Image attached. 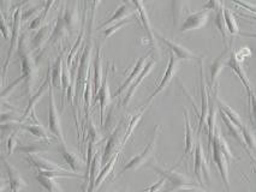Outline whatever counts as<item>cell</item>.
Listing matches in <instances>:
<instances>
[{
	"label": "cell",
	"mask_w": 256,
	"mask_h": 192,
	"mask_svg": "<svg viewBox=\"0 0 256 192\" xmlns=\"http://www.w3.org/2000/svg\"><path fill=\"white\" fill-rule=\"evenodd\" d=\"M144 112H146V109L142 108L141 111L138 112V113H136V114L134 115V117L132 118V120H130L129 125H128L126 131H125V134H124L123 141H122V147H124L125 144H126V142L129 141V138L132 136L134 131H135V129L138 128V125L140 124V122H141V120H142V117H144Z\"/></svg>",
	"instance_id": "cell-36"
},
{
	"label": "cell",
	"mask_w": 256,
	"mask_h": 192,
	"mask_svg": "<svg viewBox=\"0 0 256 192\" xmlns=\"http://www.w3.org/2000/svg\"><path fill=\"white\" fill-rule=\"evenodd\" d=\"M18 132L20 130L16 129L14 131L11 132V135L8 136V142H6V150H8V155H11L14 150H17V144H18Z\"/></svg>",
	"instance_id": "cell-41"
},
{
	"label": "cell",
	"mask_w": 256,
	"mask_h": 192,
	"mask_svg": "<svg viewBox=\"0 0 256 192\" xmlns=\"http://www.w3.org/2000/svg\"><path fill=\"white\" fill-rule=\"evenodd\" d=\"M101 140V136L99 132H98L96 128L94 126L93 120H89V125H88V142H92V143L96 144L98 142Z\"/></svg>",
	"instance_id": "cell-44"
},
{
	"label": "cell",
	"mask_w": 256,
	"mask_h": 192,
	"mask_svg": "<svg viewBox=\"0 0 256 192\" xmlns=\"http://www.w3.org/2000/svg\"><path fill=\"white\" fill-rule=\"evenodd\" d=\"M240 16L244 17V18H248V19H254L256 22V14H252V13H240Z\"/></svg>",
	"instance_id": "cell-53"
},
{
	"label": "cell",
	"mask_w": 256,
	"mask_h": 192,
	"mask_svg": "<svg viewBox=\"0 0 256 192\" xmlns=\"http://www.w3.org/2000/svg\"><path fill=\"white\" fill-rule=\"evenodd\" d=\"M249 96V106H250V117H252V125L256 130V90H252L248 94Z\"/></svg>",
	"instance_id": "cell-43"
},
{
	"label": "cell",
	"mask_w": 256,
	"mask_h": 192,
	"mask_svg": "<svg viewBox=\"0 0 256 192\" xmlns=\"http://www.w3.org/2000/svg\"><path fill=\"white\" fill-rule=\"evenodd\" d=\"M232 43V42H231ZM231 43L228 46H225V49L213 60V63L210 65V81H208V87L210 89H216L218 87V78L220 73L222 72L224 67L226 66L228 58H230V52H232Z\"/></svg>",
	"instance_id": "cell-7"
},
{
	"label": "cell",
	"mask_w": 256,
	"mask_h": 192,
	"mask_svg": "<svg viewBox=\"0 0 256 192\" xmlns=\"http://www.w3.org/2000/svg\"><path fill=\"white\" fill-rule=\"evenodd\" d=\"M50 83H52V82H50V69L48 72H47L46 78H44V83L41 84L40 88H38V93L29 99V103H28V106H26V108L24 113H23V115H22V118H20V123H24L26 120L30 117V114L35 111V106H36V103L40 101L41 99H42V96L44 95V93H46L47 89H50Z\"/></svg>",
	"instance_id": "cell-19"
},
{
	"label": "cell",
	"mask_w": 256,
	"mask_h": 192,
	"mask_svg": "<svg viewBox=\"0 0 256 192\" xmlns=\"http://www.w3.org/2000/svg\"><path fill=\"white\" fill-rule=\"evenodd\" d=\"M194 174L195 178L198 179V184L201 186H204V177L206 178L207 182L210 180V166L207 164L206 156H204L200 140H198V142H196V147L194 150Z\"/></svg>",
	"instance_id": "cell-8"
},
{
	"label": "cell",
	"mask_w": 256,
	"mask_h": 192,
	"mask_svg": "<svg viewBox=\"0 0 256 192\" xmlns=\"http://www.w3.org/2000/svg\"><path fill=\"white\" fill-rule=\"evenodd\" d=\"M44 4L41 5V6H35L30 8V10L23 11L22 12V22H26V20H32L35 19L36 17L44 11Z\"/></svg>",
	"instance_id": "cell-42"
},
{
	"label": "cell",
	"mask_w": 256,
	"mask_h": 192,
	"mask_svg": "<svg viewBox=\"0 0 256 192\" xmlns=\"http://www.w3.org/2000/svg\"><path fill=\"white\" fill-rule=\"evenodd\" d=\"M2 36H4V38H8L11 37V34H12V26H10V24H8V19H6V14H5L4 12H2Z\"/></svg>",
	"instance_id": "cell-47"
},
{
	"label": "cell",
	"mask_w": 256,
	"mask_h": 192,
	"mask_svg": "<svg viewBox=\"0 0 256 192\" xmlns=\"http://www.w3.org/2000/svg\"><path fill=\"white\" fill-rule=\"evenodd\" d=\"M2 162H4V167L5 170H6V174L8 178V188H10L11 192H20V190H23V189H26L28 184H26V180L22 178L18 170H17L11 162H8L5 158H2Z\"/></svg>",
	"instance_id": "cell-17"
},
{
	"label": "cell",
	"mask_w": 256,
	"mask_h": 192,
	"mask_svg": "<svg viewBox=\"0 0 256 192\" xmlns=\"http://www.w3.org/2000/svg\"><path fill=\"white\" fill-rule=\"evenodd\" d=\"M152 55H153V51H150V52L147 53V54L144 55V57L140 58L138 60L136 61V64L134 65L132 72H130L129 75H128L126 79H125L123 83L120 84V87H119L118 89L116 90L114 95H113V96H114V97H119V96L122 95V94L124 93L125 90H128L130 87H132V84L134 83V82H135V79L138 78L140 73H141V71L144 70V67L146 66V64H147L148 61H150V58L152 57Z\"/></svg>",
	"instance_id": "cell-15"
},
{
	"label": "cell",
	"mask_w": 256,
	"mask_h": 192,
	"mask_svg": "<svg viewBox=\"0 0 256 192\" xmlns=\"http://www.w3.org/2000/svg\"><path fill=\"white\" fill-rule=\"evenodd\" d=\"M93 101L99 102V105H100V123H101V126H104L105 125V123H104V120H105V111L112 101L111 90H110V83H108V78H107V75H106V78H104L102 85H101L99 91H98L96 95L93 97Z\"/></svg>",
	"instance_id": "cell-18"
},
{
	"label": "cell",
	"mask_w": 256,
	"mask_h": 192,
	"mask_svg": "<svg viewBox=\"0 0 256 192\" xmlns=\"http://www.w3.org/2000/svg\"><path fill=\"white\" fill-rule=\"evenodd\" d=\"M29 46L28 41H26V34H23L20 36V45H18V54L20 60V67H22V76L26 82V93L28 94L29 97H32V90H34V84L36 81V73H38V63L35 59L32 58V49Z\"/></svg>",
	"instance_id": "cell-1"
},
{
	"label": "cell",
	"mask_w": 256,
	"mask_h": 192,
	"mask_svg": "<svg viewBox=\"0 0 256 192\" xmlns=\"http://www.w3.org/2000/svg\"><path fill=\"white\" fill-rule=\"evenodd\" d=\"M200 63V81H201V113L198 118V134H200L204 126H207V118L208 112H210V93L207 90V82L204 78V61L202 59L198 60Z\"/></svg>",
	"instance_id": "cell-9"
},
{
	"label": "cell",
	"mask_w": 256,
	"mask_h": 192,
	"mask_svg": "<svg viewBox=\"0 0 256 192\" xmlns=\"http://www.w3.org/2000/svg\"><path fill=\"white\" fill-rule=\"evenodd\" d=\"M44 192H52V191H48V190H46Z\"/></svg>",
	"instance_id": "cell-56"
},
{
	"label": "cell",
	"mask_w": 256,
	"mask_h": 192,
	"mask_svg": "<svg viewBox=\"0 0 256 192\" xmlns=\"http://www.w3.org/2000/svg\"><path fill=\"white\" fill-rule=\"evenodd\" d=\"M212 152H213V161L216 166L218 167L220 177H222V183H224L226 190L231 191L230 186V173H228V159L226 158L225 154L220 150V148L216 144L212 143Z\"/></svg>",
	"instance_id": "cell-13"
},
{
	"label": "cell",
	"mask_w": 256,
	"mask_h": 192,
	"mask_svg": "<svg viewBox=\"0 0 256 192\" xmlns=\"http://www.w3.org/2000/svg\"><path fill=\"white\" fill-rule=\"evenodd\" d=\"M226 66H228L230 69H232V71H234V73H236L238 78L240 79V82H242L244 88H246V93H250L252 91V84H250V81L248 78V76H246V71H244V67H243V61L238 60L236 54H234V52L232 51L231 52V55L230 58H228V63H226Z\"/></svg>",
	"instance_id": "cell-23"
},
{
	"label": "cell",
	"mask_w": 256,
	"mask_h": 192,
	"mask_svg": "<svg viewBox=\"0 0 256 192\" xmlns=\"http://www.w3.org/2000/svg\"><path fill=\"white\" fill-rule=\"evenodd\" d=\"M222 8H224V6H222ZM222 8V10H219L218 12H216V28H218L220 34H222V41H224L225 46H228V29H226Z\"/></svg>",
	"instance_id": "cell-39"
},
{
	"label": "cell",
	"mask_w": 256,
	"mask_h": 192,
	"mask_svg": "<svg viewBox=\"0 0 256 192\" xmlns=\"http://www.w3.org/2000/svg\"><path fill=\"white\" fill-rule=\"evenodd\" d=\"M208 18H210V11L204 10V8L201 11H198V12L188 14L180 26V32L184 34V32L201 29L202 26L207 24Z\"/></svg>",
	"instance_id": "cell-12"
},
{
	"label": "cell",
	"mask_w": 256,
	"mask_h": 192,
	"mask_svg": "<svg viewBox=\"0 0 256 192\" xmlns=\"http://www.w3.org/2000/svg\"><path fill=\"white\" fill-rule=\"evenodd\" d=\"M128 1H129L130 4H132L134 7L138 10V17H140V19H141L142 25H144L146 34H147V36H148V40H150V45L154 47V49H156L158 51V45H156L158 40L156 37V32H154L153 28H152L150 17H148L147 11H146L144 0H128Z\"/></svg>",
	"instance_id": "cell-14"
},
{
	"label": "cell",
	"mask_w": 256,
	"mask_h": 192,
	"mask_svg": "<svg viewBox=\"0 0 256 192\" xmlns=\"http://www.w3.org/2000/svg\"><path fill=\"white\" fill-rule=\"evenodd\" d=\"M222 6H224V2L222 0H208L207 4L204 6V10L218 12L219 10H222Z\"/></svg>",
	"instance_id": "cell-46"
},
{
	"label": "cell",
	"mask_w": 256,
	"mask_h": 192,
	"mask_svg": "<svg viewBox=\"0 0 256 192\" xmlns=\"http://www.w3.org/2000/svg\"><path fill=\"white\" fill-rule=\"evenodd\" d=\"M10 2L11 0H2V12H6L8 10H10Z\"/></svg>",
	"instance_id": "cell-51"
},
{
	"label": "cell",
	"mask_w": 256,
	"mask_h": 192,
	"mask_svg": "<svg viewBox=\"0 0 256 192\" xmlns=\"http://www.w3.org/2000/svg\"><path fill=\"white\" fill-rule=\"evenodd\" d=\"M50 143H52V141H41L38 142V143H30V144H26V146L18 147L17 148V150L20 153L26 154V156L36 155V154L46 152V150L48 149V146Z\"/></svg>",
	"instance_id": "cell-33"
},
{
	"label": "cell",
	"mask_w": 256,
	"mask_h": 192,
	"mask_svg": "<svg viewBox=\"0 0 256 192\" xmlns=\"http://www.w3.org/2000/svg\"><path fill=\"white\" fill-rule=\"evenodd\" d=\"M242 132H243L244 142H246V147H248L250 153L256 154V137L254 132H252L246 125H244L242 128Z\"/></svg>",
	"instance_id": "cell-40"
},
{
	"label": "cell",
	"mask_w": 256,
	"mask_h": 192,
	"mask_svg": "<svg viewBox=\"0 0 256 192\" xmlns=\"http://www.w3.org/2000/svg\"><path fill=\"white\" fill-rule=\"evenodd\" d=\"M177 192H210V191H206L204 190V189L198 188V186H186V188H182L180 190H177Z\"/></svg>",
	"instance_id": "cell-49"
},
{
	"label": "cell",
	"mask_w": 256,
	"mask_h": 192,
	"mask_svg": "<svg viewBox=\"0 0 256 192\" xmlns=\"http://www.w3.org/2000/svg\"><path fill=\"white\" fill-rule=\"evenodd\" d=\"M35 178H36V180L40 183V185L42 186L44 190H48L52 192H62L56 178H50V177L40 176V174H36Z\"/></svg>",
	"instance_id": "cell-37"
},
{
	"label": "cell",
	"mask_w": 256,
	"mask_h": 192,
	"mask_svg": "<svg viewBox=\"0 0 256 192\" xmlns=\"http://www.w3.org/2000/svg\"><path fill=\"white\" fill-rule=\"evenodd\" d=\"M164 185H165V179H164V178H160V179L158 180V182L156 183V184L152 185L150 188L148 189V190L146 191V192H159V191H160V189H162Z\"/></svg>",
	"instance_id": "cell-48"
},
{
	"label": "cell",
	"mask_w": 256,
	"mask_h": 192,
	"mask_svg": "<svg viewBox=\"0 0 256 192\" xmlns=\"http://www.w3.org/2000/svg\"><path fill=\"white\" fill-rule=\"evenodd\" d=\"M132 19L126 18V19L120 20V22L113 23V24L106 26L105 29H102V30H101V35H102V37L106 40V38H110L113 34H114V32H117L118 30H120L122 28H124L125 25H128V24H129V23H132Z\"/></svg>",
	"instance_id": "cell-38"
},
{
	"label": "cell",
	"mask_w": 256,
	"mask_h": 192,
	"mask_svg": "<svg viewBox=\"0 0 256 192\" xmlns=\"http://www.w3.org/2000/svg\"><path fill=\"white\" fill-rule=\"evenodd\" d=\"M234 4H236L237 6H240L242 10L249 11L250 13L256 14V5L252 4V2L246 1V0H231Z\"/></svg>",
	"instance_id": "cell-45"
},
{
	"label": "cell",
	"mask_w": 256,
	"mask_h": 192,
	"mask_svg": "<svg viewBox=\"0 0 256 192\" xmlns=\"http://www.w3.org/2000/svg\"><path fill=\"white\" fill-rule=\"evenodd\" d=\"M92 81H93V97L96 95V93L102 85V51H101V46L96 48V53L94 57V65H93V76H92Z\"/></svg>",
	"instance_id": "cell-22"
},
{
	"label": "cell",
	"mask_w": 256,
	"mask_h": 192,
	"mask_svg": "<svg viewBox=\"0 0 256 192\" xmlns=\"http://www.w3.org/2000/svg\"><path fill=\"white\" fill-rule=\"evenodd\" d=\"M120 130H122V123H119L118 128L112 132V135L110 136L108 140L106 142V147L104 149V154H102V165L107 164L110 161V159L112 158L113 154H114L119 148L122 147V134H120Z\"/></svg>",
	"instance_id": "cell-20"
},
{
	"label": "cell",
	"mask_w": 256,
	"mask_h": 192,
	"mask_svg": "<svg viewBox=\"0 0 256 192\" xmlns=\"http://www.w3.org/2000/svg\"><path fill=\"white\" fill-rule=\"evenodd\" d=\"M188 6H189V0H171L172 19L176 26L180 25V19L188 11Z\"/></svg>",
	"instance_id": "cell-31"
},
{
	"label": "cell",
	"mask_w": 256,
	"mask_h": 192,
	"mask_svg": "<svg viewBox=\"0 0 256 192\" xmlns=\"http://www.w3.org/2000/svg\"><path fill=\"white\" fill-rule=\"evenodd\" d=\"M136 12H138V10L134 7L132 4H130V2H124V4H122L116 10V12L113 13L108 19L105 20L101 25H99V28L98 29H99V30H102V29H105L106 26L113 24V23H117L123 19L130 18V16H132V14Z\"/></svg>",
	"instance_id": "cell-21"
},
{
	"label": "cell",
	"mask_w": 256,
	"mask_h": 192,
	"mask_svg": "<svg viewBox=\"0 0 256 192\" xmlns=\"http://www.w3.org/2000/svg\"><path fill=\"white\" fill-rule=\"evenodd\" d=\"M101 1L102 0H92V7H90V14H95V11H96V8L99 5L101 4Z\"/></svg>",
	"instance_id": "cell-50"
},
{
	"label": "cell",
	"mask_w": 256,
	"mask_h": 192,
	"mask_svg": "<svg viewBox=\"0 0 256 192\" xmlns=\"http://www.w3.org/2000/svg\"><path fill=\"white\" fill-rule=\"evenodd\" d=\"M160 131H162V126L156 125V128L154 129L153 136H152V140H150V143L147 144V147L144 148V152H141L138 154V155L134 156L132 159H130V160L126 162V165H125V166L122 168L120 174L124 173V172H128V171L138 170V168L144 166V164H147L148 160H150V158H153V156H154V149H156V142H158V140H159Z\"/></svg>",
	"instance_id": "cell-2"
},
{
	"label": "cell",
	"mask_w": 256,
	"mask_h": 192,
	"mask_svg": "<svg viewBox=\"0 0 256 192\" xmlns=\"http://www.w3.org/2000/svg\"><path fill=\"white\" fill-rule=\"evenodd\" d=\"M124 2H129V1H128V0H124Z\"/></svg>",
	"instance_id": "cell-55"
},
{
	"label": "cell",
	"mask_w": 256,
	"mask_h": 192,
	"mask_svg": "<svg viewBox=\"0 0 256 192\" xmlns=\"http://www.w3.org/2000/svg\"><path fill=\"white\" fill-rule=\"evenodd\" d=\"M87 16H88V13L84 11V13H83L81 31H80L78 36H77L76 42L74 43L72 47H71L69 55H68V58H66V64H68V66L70 67V69H71V66H72L75 58H77V52H78V49L81 48L82 43L84 42V38L87 37V36H86V30H87Z\"/></svg>",
	"instance_id": "cell-25"
},
{
	"label": "cell",
	"mask_w": 256,
	"mask_h": 192,
	"mask_svg": "<svg viewBox=\"0 0 256 192\" xmlns=\"http://www.w3.org/2000/svg\"><path fill=\"white\" fill-rule=\"evenodd\" d=\"M180 60H178V59L174 57V53L170 52V58H168V67H166L165 72H164V75L162 77V79H160L159 84L156 85V90H154L153 93L150 94V96L148 97L147 102H146V105L144 106V109H147L148 107H150V103L153 102V100L156 99V97L159 95V94H162V91L168 87L170 83H171V82H172V79H174V77L176 76V73H177L178 67H180Z\"/></svg>",
	"instance_id": "cell-5"
},
{
	"label": "cell",
	"mask_w": 256,
	"mask_h": 192,
	"mask_svg": "<svg viewBox=\"0 0 256 192\" xmlns=\"http://www.w3.org/2000/svg\"><path fill=\"white\" fill-rule=\"evenodd\" d=\"M50 94V106H48V130L54 137L58 140L60 144H65V138L62 135V123H60V117H59L58 108H56V103L54 100V88L50 87L48 89Z\"/></svg>",
	"instance_id": "cell-6"
},
{
	"label": "cell",
	"mask_w": 256,
	"mask_h": 192,
	"mask_svg": "<svg viewBox=\"0 0 256 192\" xmlns=\"http://www.w3.org/2000/svg\"><path fill=\"white\" fill-rule=\"evenodd\" d=\"M158 174L162 176V178L165 179L166 188L164 189V192H172L176 190H180L182 188H186V186H194L195 183L192 180L188 178L186 176L182 174L180 172H176L174 168L171 170H165V168L154 167L150 166Z\"/></svg>",
	"instance_id": "cell-3"
},
{
	"label": "cell",
	"mask_w": 256,
	"mask_h": 192,
	"mask_svg": "<svg viewBox=\"0 0 256 192\" xmlns=\"http://www.w3.org/2000/svg\"><path fill=\"white\" fill-rule=\"evenodd\" d=\"M222 12H224V19L226 29H228V32L231 35L232 37L236 36V35H240V26H238V22L234 13L232 12L230 8H228L224 5V8H222Z\"/></svg>",
	"instance_id": "cell-34"
},
{
	"label": "cell",
	"mask_w": 256,
	"mask_h": 192,
	"mask_svg": "<svg viewBox=\"0 0 256 192\" xmlns=\"http://www.w3.org/2000/svg\"><path fill=\"white\" fill-rule=\"evenodd\" d=\"M62 19H64L65 26H66L68 31H69V35H72L76 31L77 25H78V12H77L76 6H66V8L62 12Z\"/></svg>",
	"instance_id": "cell-29"
},
{
	"label": "cell",
	"mask_w": 256,
	"mask_h": 192,
	"mask_svg": "<svg viewBox=\"0 0 256 192\" xmlns=\"http://www.w3.org/2000/svg\"><path fill=\"white\" fill-rule=\"evenodd\" d=\"M156 59L150 58V60L148 61L147 64H146V66L144 67V70L141 71V73H140L138 78H136L135 82H134V83L132 84V87H130L129 89H128L126 94H125V97H124L123 102H122V106H123V107H126V106L129 105L130 102H132V97H134V95H135L136 91H138V87H140V85H141L142 82L144 81L146 77H147L152 72V70H153L154 67H156Z\"/></svg>",
	"instance_id": "cell-16"
},
{
	"label": "cell",
	"mask_w": 256,
	"mask_h": 192,
	"mask_svg": "<svg viewBox=\"0 0 256 192\" xmlns=\"http://www.w3.org/2000/svg\"><path fill=\"white\" fill-rule=\"evenodd\" d=\"M59 152H60L62 159H64L65 162L69 165V167L74 171V172H78V171H81V168L83 167V164H82L81 158H80L77 154L71 152L65 144H60V146H59Z\"/></svg>",
	"instance_id": "cell-28"
},
{
	"label": "cell",
	"mask_w": 256,
	"mask_h": 192,
	"mask_svg": "<svg viewBox=\"0 0 256 192\" xmlns=\"http://www.w3.org/2000/svg\"><path fill=\"white\" fill-rule=\"evenodd\" d=\"M184 119H186V149H184V154L183 156H182L180 161L184 160V159L188 158V156L192 155L196 147L194 131H192V125H190L189 115H188L186 109H184Z\"/></svg>",
	"instance_id": "cell-26"
},
{
	"label": "cell",
	"mask_w": 256,
	"mask_h": 192,
	"mask_svg": "<svg viewBox=\"0 0 256 192\" xmlns=\"http://www.w3.org/2000/svg\"><path fill=\"white\" fill-rule=\"evenodd\" d=\"M66 36H70V35H69V31H68L66 26H65L64 19H62V16L60 13L58 16V18H56L54 25H53V30H52V34H50L48 45H56V43H59Z\"/></svg>",
	"instance_id": "cell-27"
},
{
	"label": "cell",
	"mask_w": 256,
	"mask_h": 192,
	"mask_svg": "<svg viewBox=\"0 0 256 192\" xmlns=\"http://www.w3.org/2000/svg\"><path fill=\"white\" fill-rule=\"evenodd\" d=\"M12 34H11L10 37V46H8V55L6 59H5V63L2 65V81H5L6 78V73L8 70V65H10V60L11 58L14 57V52L16 49H18V45H20V22H22V10L20 7H17L16 10L14 11L12 14Z\"/></svg>",
	"instance_id": "cell-4"
},
{
	"label": "cell",
	"mask_w": 256,
	"mask_h": 192,
	"mask_svg": "<svg viewBox=\"0 0 256 192\" xmlns=\"http://www.w3.org/2000/svg\"><path fill=\"white\" fill-rule=\"evenodd\" d=\"M53 26L50 24H44L38 29V31L34 35L32 42H30V49L32 52H38L44 48L46 43H48L50 34H52Z\"/></svg>",
	"instance_id": "cell-24"
},
{
	"label": "cell",
	"mask_w": 256,
	"mask_h": 192,
	"mask_svg": "<svg viewBox=\"0 0 256 192\" xmlns=\"http://www.w3.org/2000/svg\"><path fill=\"white\" fill-rule=\"evenodd\" d=\"M156 37L158 41H162L164 45H166V47L170 49V52L174 53V57L177 58L178 60H180V61L198 60V61L201 59L200 57H198L195 53L189 51L186 47H184L183 45H180V43H178V42H174V41H172V40H168V38L162 36V35L159 34V32H156Z\"/></svg>",
	"instance_id": "cell-11"
},
{
	"label": "cell",
	"mask_w": 256,
	"mask_h": 192,
	"mask_svg": "<svg viewBox=\"0 0 256 192\" xmlns=\"http://www.w3.org/2000/svg\"><path fill=\"white\" fill-rule=\"evenodd\" d=\"M28 1H30V0H22V1L18 2V4H17L16 6H14V8H17V7H20V6H23V5L26 4V2H28Z\"/></svg>",
	"instance_id": "cell-54"
},
{
	"label": "cell",
	"mask_w": 256,
	"mask_h": 192,
	"mask_svg": "<svg viewBox=\"0 0 256 192\" xmlns=\"http://www.w3.org/2000/svg\"><path fill=\"white\" fill-rule=\"evenodd\" d=\"M26 160L32 168H35V172H62V173H75L74 171H69L62 165L42 158L40 155H28Z\"/></svg>",
	"instance_id": "cell-10"
},
{
	"label": "cell",
	"mask_w": 256,
	"mask_h": 192,
	"mask_svg": "<svg viewBox=\"0 0 256 192\" xmlns=\"http://www.w3.org/2000/svg\"><path fill=\"white\" fill-rule=\"evenodd\" d=\"M240 36H243V37L256 38V32H244V31H240Z\"/></svg>",
	"instance_id": "cell-52"
},
{
	"label": "cell",
	"mask_w": 256,
	"mask_h": 192,
	"mask_svg": "<svg viewBox=\"0 0 256 192\" xmlns=\"http://www.w3.org/2000/svg\"><path fill=\"white\" fill-rule=\"evenodd\" d=\"M212 143L216 144V146L220 148V150H222V152L225 154V156L228 159V161H230V160H236V158H234V155L231 152L230 147H228V142H226V140L224 138V136L220 134V131H219L218 128H216V134H214Z\"/></svg>",
	"instance_id": "cell-35"
},
{
	"label": "cell",
	"mask_w": 256,
	"mask_h": 192,
	"mask_svg": "<svg viewBox=\"0 0 256 192\" xmlns=\"http://www.w3.org/2000/svg\"><path fill=\"white\" fill-rule=\"evenodd\" d=\"M20 128L23 129L24 131L29 132V134L34 136V137L38 138V140L42 141H50L48 131H47L44 126L41 124H24V123H18Z\"/></svg>",
	"instance_id": "cell-32"
},
{
	"label": "cell",
	"mask_w": 256,
	"mask_h": 192,
	"mask_svg": "<svg viewBox=\"0 0 256 192\" xmlns=\"http://www.w3.org/2000/svg\"><path fill=\"white\" fill-rule=\"evenodd\" d=\"M65 51H62L59 55L58 59L56 60L54 65L50 67V82H52V87L54 89H60L62 88V60H64Z\"/></svg>",
	"instance_id": "cell-30"
}]
</instances>
